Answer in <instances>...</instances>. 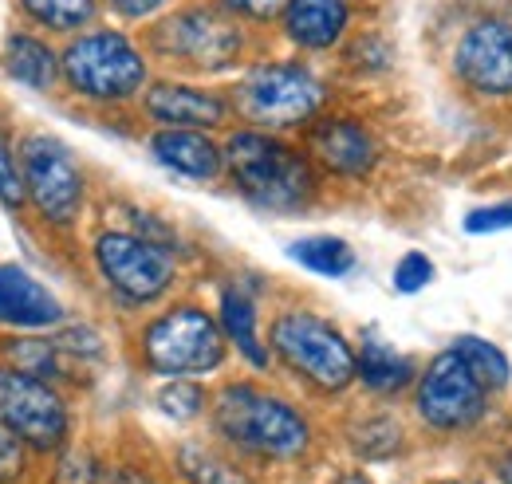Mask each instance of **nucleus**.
<instances>
[{
	"label": "nucleus",
	"mask_w": 512,
	"mask_h": 484,
	"mask_svg": "<svg viewBox=\"0 0 512 484\" xmlns=\"http://www.w3.org/2000/svg\"><path fill=\"white\" fill-rule=\"evenodd\" d=\"M95 264L103 280L130 303L158 300L174 280V256L134 233H103L95 241Z\"/></svg>",
	"instance_id": "obj_10"
},
{
	"label": "nucleus",
	"mask_w": 512,
	"mask_h": 484,
	"mask_svg": "<svg viewBox=\"0 0 512 484\" xmlns=\"http://www.w3.org/2000/svg\"><path fill=\"white\" fill-rule=\"evenodd\" d=\"M4 355H8V366L32 374V378H64V363H60V347L56 343H40V339H12L4 343Z\"/></svg>",
	"instance_id": "obj_24"
},
{
	"label": "nucleus",
	"mask_w": 512,
	"mask_h": 484,
	"mask_svg": "<svg viewBox=\"0 0 512 484\" xmlns=\"http://www.w3.org/2000/svg\"><path fill=\"white\" fill-rule=\"evenodd\" d=\"M0 425L32 449H60L67 441V410L60 394L16 366L0 370Z\"/></svg>",
	"instance_id": "obj_9"
},
{
	"label": "nucleus",
	"mask_w": 512,
	"mask_h": 484,
	"mask_svg": "<svg viewBox=\"0 0 512 484\" xmlns=\"http://www.w3.org/2000/svg\"><path fill=\"white\" fill-rule=\"evenodd\" d=\"M182 473L193 484H249L241 469H233L229 461H221L217 453H209L201 445H186L182 449Z\"/></svg>",
	"instance_id": "obj_25"
},
{
	"label": "nucleus",
	"mask_w": 512,
	"mask_h": 484,
	"mask_svg": "<svg viewBox=\"0 0 512 484\" xmlns=\"http://www.w3.org/2000/svg\"><path fill=\"white\" fill-rule=\"evenodd\" d=\"M201 406H205V394H201V386L197 382H170V386H162L158 390V410L166 414V418H178V422H190L201 414Z\"/></svg>",
	"instance_id": "obj_26"
},
{
	"label": "nucleus",
	"mask_w": 512,
	"mask_h": 484,
	"mask_svg": "<svg viewBox=\"0 0 512 484\" xmlns=\"http://www.w3.org/2000/svg\"><path fill=\"white\" fill-rule=\"evenodd\" d=\"M225 166L241 193L272 213H296L316 197V174L308 158L260 130H237L225 142Z\"/></svg>",
	"instance_id": "obj_1"
},
{
	"label": "nucleus",
	"mask_w": 512,
	"mask_h": 484,
	"mask_svg": "<svg viewBox=\"0 0 512 484\" xmlns=\"http://www.w3.org/2000/svg\"><path fill=\"white\" fill-rule=\"evenodd\" d=\"M67 87L91 103H123L142 91L146 60L123 32H87L60 56Z\"/></svg>",
	"instance_id": "obj_3"
},
{
	"label": "nucleus",
	"mask_w": 512,
	"mask_h": 484,
	"mask_svg": "<svg viewBox=\"0 0 512 484\" xmlns=\"http://www.w3.org/2000/svg\"><path fill=\"white\" fill-rule=\"evenodd\" d=\"M24 16L48 32H79L95 20V0H20Z\"/></svg>",
	"instance_id": "obj_22"
},
{
	"label": "nucleus",
	"mask_w": 512,
	"mask_h": 484,
	"mask_svg": "<svg viewBox=\"0 0 512 484\" xmlns=\"http://www.w3.org/2000/svg\"><path fill=\"white\" fill-rule=\"evenodd\" d=\"M272 347L296 374L320 390H343L355 378V355L347 339L320 315L288 311L272 323Z\"/></svg>",
	"instance_id": "obj_5"
},
{
	"label": "nucleus",
	"mask_w": 512,
	"mask_h": 484,
	"mask_svg": "<svg viewBox=\"0 0 512 484\" xmlns=\"http://www.w3.org/2000/svg\"><path fill=\"white\" fill-rule=\"evenodd\" d=\"M465 229L469 233H501V229H512V201L509 205H493V209H473L465 217Z\"/></svg>",
	"instance_id": "obj_30"
},
{
	"label": "nucleus",
	"mask_w": 512,
	"mask_h": 484,
	"mask_svg": "<svg viewBox=\"0 0 512 484\" xmlns=\"http://www.w3.org/2000/svg\"><path fill=\"white\" fill-rule=\"evenodd\" d=\"M457 75L481 95L512 91V24L481 20L457 44Z\"/></svg>",
	"instance_id": "obj_12"
},
{
	"label": "nucleus",
	"mask_w": 512,
	"mask_h": 484,
	"mask_svg": "<svg viewBox=\"0 0 512 484\" xmlns=\"http://www.w3.org/2000/svg\"><path fill=\"white\" fill-rule=\"evenodd\" d=\"M20 174L36 209L52 225H71L83 209V174L64 142L48 134H32L20 142Z\"/></svg>",
	"instance_id": "obj_7"
},
{
	"label": "nucleus",
	"mask_w": 512,
	"mask_h": 484,
	"mask_svg": "<svg viewBox=\"0 0 512 484\" xmlns=\"http://www.w3.org/2000/svg\"><path fill=\"white\" fill-rule=\"evenodd\" d=\"M323 83L300 63H260L237 91L241 115L256 126H300L323 107Z\"/></svg>",
	"instance_id": "obj_4"
},
{
	"label": "nucleus",
	"mask_w": 512,
	"mask_h": 484,
	"mask_svg": "<svg viewBox=\"0 0 512 484\" xmlns=\"http://www.w3.org/2000/svg\"><path fill=\"white\" fill-rule=\"evenodd\" d=\"M213 418L225 441L272 461H292L312 441V429L300 418V410H292L284 398L260 394L253 386H225Z\"/></svg>",
	"instance_id": "obj_2"
},
{
	"label": "nucleus",
	"mask_w": 512,
	"mask_h": 484,
	"mask_svg": "<svg viewBox=\"0 0 512 484\" xmlns=\"http://www.w3.org/2000/svg\"><path fill=\"white\" fill-rule=\"evenodd\" d=\"M154 48L197 71H221L241 56V32L217 8H186L154 28Z\"/></svg>",
	"instance_id": "obj_8"
},
{
	"label": "nucleus",
	"mask_w": 512,
	"mask_h": 484,
	"mask_svg": "<svg viewBox=\"0 0 512 484\" xmlns=\"http://www.w3.org/2000/svg\"><path fill=\"white\" fill-rule=\"evenodd\" d=\"M501 481L512 484V453L505 457V461H501Z\"/></svg>",
	"instance_id": "obj_36"
},
{
	"label": "nucleus",
	"mask_w": 512,
	"mask_h": 484,
	"mask_svg": "<svg viewBox=\"0 0 512 484\" xmlns=\"http://www.w3.org/2000/svg\"><path fill=\"white\" fill-rule=\"evenodd\" d=\"M221 327H225V335L233 339V347H237L256 370L268 366V351L260 347V335H256V307L241 288H229V292L221 296Z\"/></svg>",
	"instance_id": "obj_19"
},
{
	"label": "nucleus",
	"mask_w": 512,
	"mask_h": 484,
	"mask_svg": "<svg viewBox=\"0 0 512 484\" xmlns=\"http://www.w3.org/2000/svg\"><path fill=\"white\" fill-rule=\"evenodd\" d=\"M56 484H99V465H95V457L83 453V449L64 453V461H60V469H56Z\"/></svg>",
	"instance_id": "obj_29"
},
{
	"label": "nucleus",
	"mask_w": 512,
	"mask_h": 484,
	"mask_svg": "<svg viewBox=\"0 0 512 484\" xmlns=\"http://www.w3.org/2000/svg\"><path fill=\"white\" fill-rule=\"evenodd\" d=\"M312 154L327 170H335L343 178H363L375 166L379 146H375V138H371V130L363 122L327 119L312 130Z\"/></svg>",
	"instance_id": "obj_14"
},
{
	"label": "nucleus",
	"mask_w": 512,
	"mask_h": 484,
	"mask_svg": "<svg viewBox=\"0 0 512 484\" xmlns=\"http://www.w3.org/2000/svg\"><path fill=\"white\" fill-rule=\"evenodd\" d=\"M60 319L64 307L36 276H28L16 264H0V323L40 331V327H56Z\"/></svg>",
	"instance_id": "obj_13"
},
{
	"label": "nucleus",
	"mask_w": 512,
	"mask_h": 484,
	"mask_svg": "<svg viewBox=\"0 0 512 484\" xmlns=\"http://www.w3.org/2000/svg\"><path fill=\"white\" fill-rule=\"evenodd\" d=\"M24 197H28V189H24V174H20V158H12V150L0 138V201L8 209H20Z\"/></svg>",
	"instance_id": "obj_28"
},
{
	"label": "nucleus",
	"mask_w": 512,
	"mask_h": 484,
	"mask_svg": "<svg viewBox=\"0 0 512 484\" xmlns=\"http://www.w3.org/2000/svg\"><path fill=\"white\" fill-rule=\"evenodd\" d=\"M229 8H237V12H245V16H256V20H268V16L284 12L288 0H229Z\"/></svg>",
	"instance_id": "obj_32"
},
{
	"label": "nucleus",
	"mask_w": 512,
	"mask_h": 484,
	"mask_svg": "<svg viewBox=\"0 0 512 484\" xmlns=\"http://www.w3.org/2000/svg\"><path fill=\"white\" fill-rule=\"evenodd\" d=\"M430 280H434V264H430V256H422V252H406V256L394 264V288L406 292V296L422 292Z\"/></svg>",
	"instance_id": "obj_27"
},
{
	"label": "nucleus",
	"mask_w": 512,
	"mask_h": 484,
	"mask_svg": "<svg viewBox=\"0 0 512 484\" xmlns=\"http://www.w3.org/2000/svg\"><path fill=\"white\" fill-rule=\"evenodd\" d=\"M150 154H154L166 170H174V174H182V178H197V182L217 178L221 166H225V154L213 146V138L201 134V130H186V126H166V130H158V134L150 138Z\"/></svg>",
	"instance_id": "obj_15"
},
{
	"label": "nucleus",
	"mask_w": 512,
	"mask_h": 484,
	"mask_svg": "<svg viewBox=\"0 0 512 484\" xmlns=\"http://www.w3.org/2000/svg\"><path fill=\"white\" fill-rule=\"evenodd\" d=\"M103 484H150L142 473H134V469H119V473H111Z\"/></svg>",
	"instance_id": "obj_34"
},
{
	"label": "nucleus",
	"mask_w": 512,
	"mask_h": 484,
	"mask_svg": "<svg viewBox=\"0 0 512 484\" xmlns=\"http://www.w3.org/2000/svg\"><path fill=\"white\" fill-rule=\"evenodd\" d=\"M115 12H123V16H130V20H142V16H150L154 8H162L166 0H107Z\"/></svg>",
	"instance_id": "obj_33"
},
{
	"label": "nucleus",
	"mask_w": 512,
	"mask_h": 484,
	"mask_svg": "<svg viewBox=\"0 0 512 484\" xmlns=\"http://www.w3.org/2000/svg\"><path fill=\"white\" fill-rule=\"evenodd\" d=\"M355 370H359L363 386L375 390V394H394V390H402V386L410 382V374H414L410 359H402L398 351H390L379 339H367V343H363V351H359V359H355Z\"/></svg>",
	"instance_id": "obj_20"
},
{
	"label": "nucleus",
	"mask_w": 512,
	"mask_h": 484,
	"mask_svg": "<svg viewBox=\"0 0 512 484\" xmlns=\"http://www.w3.org/2000/svg\"><path fill=\"white\" fill-rule=\"evenodd\" d=\"M347 28V4L343 0H288L284 8V32L300 48H331Z\"/></svg>",
	"instance_id": "obj_17"
},
{
	"label": "nucleus",
	"mask_w": 512,
	"mask_h": 484,
	"mask_svg": "<svg viewBox=\"0 0 512 484\" xmlns=\"http://www.w3.org/2000/svg\"><path fill=\"white\" fill-rule=\"evenodd\" d=\"M418 418L434 429H469L485 418V386L457 351L438 355L422 374Z\"/></svg>",
	"instance_id": "obj_11"
},
{
	"label": "nucleus",
	"mask_w": 512,
	"mask_h": 484,
	"mask_svg": "<svg viewBox=\"0 0 512 484\" xmlns=\"http://www.w3.org/2000/svg\"><path fill=\"white\" fill-rule=\"evenodd\" d=\"M146 115L162 126H221L229 107L197 87L182 83H154L146 95Z\"/></svg>",
	"instance_id": "obj_16"
},
{
	"label": "nucleus",
	"mask_w": 512,
	"mask_h": 484,
	"mask_svg": "<svg viewBox=\"0 0 512 484\" xmlns=\"http://www.w3.org/2000/svg\"><path fill=\"white\" fill-rule=\"evenodd\" d=\"M449 484H461V481H449Z\"/></svg>",
	"instance_id": "obj_37"
},
{
	"label": "nucleus",
	"mask_w": 512,
	"mask_h": 484,
	"mask_svg": "<svg viewBox=\"0 0 512 484\" xmlns=\"http://www.w3.org/2000/svg\"><path fill=\"white\" fill-rule=\"evenodd\" d=\"M339 484H371V481H367L363 473H343V477H339Z\"/></svg>",
	"instance_id": "obj_35"
},
{
	"label": "nucleus",
	"mask_w": 512,
	"mask_h": 484,
	"mask_svg": "<svg viewBox=\"0 0 512 484\" xmlns=\"http://www.w3.org/2000/svg\"><path fill=\"white\" fill-rule=\"evenodd\" d=\"M453 351L469 363V370L481 378V386L485 390H505L512 378V366L505 359V351L501 347H493L489 339H477V335H465V339H457L453 343Z\"/></svg>",
	"instance_id": "obj_23"
},
{
	"label": "nucleus",
	"mask_w": 512,
	"mask_h": 484,
	"mask_svg": "<svg viewBox=\"0 0 512 484\" xmlns=\"http://www.w3.org/2000/svg\"><path fill=\"white\" fill-rule=\"evenodd\" d=\"M142 359L158 374H205L225 359V339L201 307H174L142 335Z\"/></svg>",
	"instance_id": "obj_6"
},
{
	"label": "nucleus",
	"mask_w": 512,
	"mask_h": 484,
	"mask_svg": "<svg viewBox=\"0 0 512 484\" xmlns=\"http://www.w3.org/2000/svg\"><path fill=\"white\" fill-rule=\"evenodd\" d=\"M4 71L32 91H48L60 75V60L44 40H36L28 32H12L4 40Z\"/></svg>",
	"instance_id": "obj_18"
},
{
	"label": "nucleus",
	"mask_w": 512,
	"mask_h": 484,
	"mask_svg": "<svg viewBox=\"0 0 512 484\" xmlns=\"http://www.w3.org/2000/svg\"><path fill=\"white\" fill-rule=\"evenodd\" d=\"M24 465V449H20V437L12 429H0V481H12Z\"/></svg>",
	"instance_id": "obj_31"
},
{
	"label": "nucleus",
	"mask_w": 512,
	"mask_h": 484,
	"mask_svg": "<svg viewBox=\"0 0 512 484\" xmlns=\"http://www.w3.org/2000/svg\"><path fill=\"white\" fill-rule=\"evenodd\" d=\"M288 256L320 276H347L355 268V252L351 244L339 237H304V241L288 244Z\"/></svg>",
	"instance_id": "obj_21"
}]
</instances>
